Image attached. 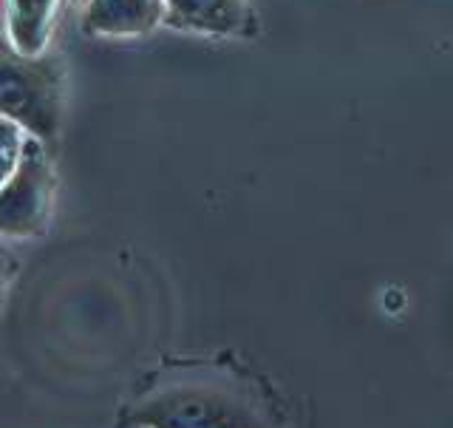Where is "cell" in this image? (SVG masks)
Instances as JSON below:
<instances>
[{"mask_svg":"<svg viewBox=\"0 0 453 428\" xmlns=\"http://www.w3.org/2000/svg\"><path fill=\"white\" fill-rule=\"evenodd\" d=\"M57 174L46 142L28 134L23 160L0 188V236L37 238L49 230L54 213Z\"/></svg>","mask_w":453,"mask_h":428,"instance_id":"3957f363","label":"cell"},{"mask_svg":"<svg viewBox=\"0 0 453 428\" xmlns=\"http://www.w3.org/2000/svg\"><path fill=\"white\" fill-rule=\"evenodd\" d=\"M165 26L210 37H247L255 32L250 0H165Z\"/></svg>","mask_w":453,"mask_h":428,"instance_id":"277c9868","label":"cell"},{"mask_svg":"<svg viewBox=\"0 0 453 428\" xmlns=\"http://www.w3.org/2000/svg\"><path fill=\"white\" fill-rule=\"evenodd\" d=\"M63 0H4V32L23 54H42L60 20Z\"/></svg>","mask_w":453,"mask_h":428,"instance_id":"8992f818","label":"cell"},{"mask_svg":"<svg viewBox=\"0 0 453 428\" xmlns=\"http://www.w3.org/2000/svg\"><path fill=\"white\" fill-rule=\"evenodd\" d=\"M0 32H4V0H0Z\"/></svg>","mask_w":453,"mask_h":428,"instance_id":"9c48e42d","label":"cell"},{"mask_svg":"<svg viewBox=\"0 0 453 428\" xmlns=\"http://www.w3.org/2000/svg\"><path fill=\"white\" fill-rule=\"evenodd\" d=\"M165 26V0H88L82 32L88 37L134 40Z\"/></svg>","mask_w":453,"mask_h":428,"instance_id":"5b68a950","label":"cell"},{"mask_svg":"<svg viewBox=\"0 0 453 428\" xmlns=\"http://www.w3.org/2000/svg\"><path fill=\"white\" fill-rule=\"evenodd\" d=\"M65 105V66L54 49L23 54L0 32V117L14 120L40 142L60 134Z\"/></svg>","mask_w":453,"mask_h":428,"instance_id":"7a4b0ae2","label":"cell"},{"mask_svg":"<svg viewBox=\"0 0 453 428\" xmlns=\"http://www.w3.org/2000/svg\"><path fill=\"white\" fill-rule=\"evenodd\" d=\"M26 139H28V134L18 122L0 117V188H4L14 170H18V165L23 160Z\"/></svg>","mask_w":453,"mask_h":428,"instance_id":"52a82bcc","label":"cell"},{"mask_svg":"<svg viewBox=\"0 0 453 428\" xmlns=\"http://www.w3.org/2000/svg\"><path fill=\"white\" fill-rule=\"evenodd\" d=\"M14 269H18V264H14L12 255H6L4 250H0V295L6 292L9 281L14 278Z\"/></svg>","mask_w":453,"mask_h":428,"instance_id":"ba28073f","label":"cell"},{"mask_svg":"<svg viewBox=\"0 0 453 428\" xmlns=\"http://www.w3.org/2000/svg\"><path fill=\"white\" fill-rule=\"evenodd\" d=\"M275 428L261 394L221 369H188L153 386L125 428Z\"/></svg>","mask_w":453,"mask_h":428,"instance_id":"6da1fadb","label":"cell"},{"mask_svg":"<svg viewBox=\"0 0 453 428\" xmlns=\"http://www.w3.org/2000/svg\"><path fill=\"white\" fill-rule=\"evenodd\" d=\"M127 428H136V425H127Z\"/></svg>","mask_w":453,"mask_h":428,"instance_id":"30bf717a","label":"cell"}]
</instances>
